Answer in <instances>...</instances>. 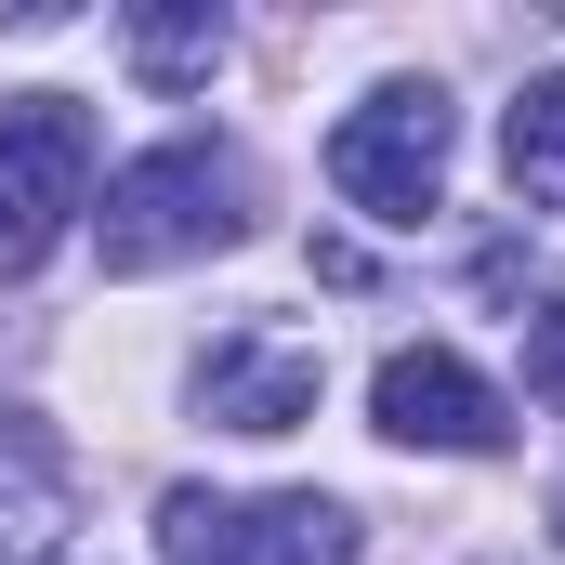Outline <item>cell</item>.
I'll return each instance as SVG.
<instances>
[{"instance_id": "cell-1", "label": "cell", "mask_w": 565, "mask_h": 565, "mask_svg": "<svg viewBox=\"0 0 565 565\" xmlns=\"http://www.w3.org/2000/svg\"><path fill=\"white\" fill-rule=\"evenodd\" d=\"M237 158L224 145H145L106 171V198H93V250H106V277H158V264H198V250H224L237 237Z\"/></svg>"}, {"instance_id": "cell-2", "label": "cell", "mask_w": 565, "mask_h": 565, "mask_svg": "<svg viewBox=\"0 0 565 565\" xmlns=\"http://www.w3.org/2000/svg\"><path fill=\"white\" fill-rule=\"evenodd\" d=\"M79 211H93V106L79 93H13L0 106V277H26Z\"/></svg>"}, {"instance_id": "cell-3", "label": "cell", "mask_w": 565, "mask_h": 565, "mask_svg": "<svg viewBox=\"0 0 565 565\" xmlns=\"http://www.w3.org/2000/svg\"><path fill=\"white\" fill-rule=\"evenodd\" d=\"M329 184H342L369 224H422L434 184H447V93H434V79H382V93L329 132Z\"/></svg>"}, {"instance_id": "cell-4", "label": "cell", "mask_w": 565, "mask_h": 565, "mask_svg": "<svg viewBox=\"0 0 565 565\" xmlns=\"http://www.w3.org/2000/svg\"><path fill=\"white\" fill-rule=\"evenodd\" d=\"M158 553L171 565H355V513L342 500H211V487H171L158 500Z\"/></svg>"}, {"instance_id": "cell-5", "label": "cell", "mask_w": 565, "mask_h": 565, "mask_svg": "<svg viewBox=\"0 0 565 565\" xmlns=\"http://www.w3.org/2000/svg\"><path fill=\"white\" fill-rule=\"evenodd\" d=\"M369 422L395 434V447H447V460H487L513 408H500V382L473 369V355H447V342H395L382 355V382H369Z\"/></svg>"}, {"instance_id": "cell-6", "label": "cell", "mask_w": 565, "mask_h": 565, "mask_svg": "<svg viewBox=\"0 0 565 565\" xmlns=\"http://www.w3.org/2000/svg\"><path fill=\"white\" fill-rule=\"evenodd\" d=\"M316 395H329V355H316L302 329H237V342H211V369H198V408L224 434H302Z\"/></svg>"}, {"instance_id": "cell-7", "label": "cell", "mask_w": 565, "mask_h": 565, "mask_svg": "<svg viewBox=\"0 0 565 565\" xmlns=\"http://www.w3.org/2000/svg\"><path fill=\"white\" fill-rule=\"evenodd\" d=\"M500 171H513V198H565V79H526V93H513Z\"/></svg>"}, {"instance_id": "cell-8", "label": "cell", "mask_w": 565, "mask_h": 565, "mask_svg": "<svg viewBox=\"0 0 565 565\" xmlns=\"http://www.w3.org/2000/svg\"><path fill=\"white\" fill-rule=\"evenodd\" d=\"M211 53H224V13L198 0V13H132V66L145 79H211Z\"/></svg>"}, {"instance_id": "cell-9", "label": "cell", "mask_w": 565, "mask_h": 565, "mask_svg": "<svg viewBox=\"0 0 565 565\" xmlns=\"http://www.w3.org/2000/svg\"><path fill=\"white\" fill-rule=\"evenodd\" d=\"M526 395H540V408H565V302H540V316H526Z\"/></svg>"}, {"instance_id": "cell-10", "label": "cell", "mask_w": 565, "mask_h": 565, "mask_svg": "<svg viewBox=\"0 0 565 565\" xmlns=\"http://www.w3.org/2000/svg\"><path fill=\"white\" fill-rule=\"evenodd\" d=\"M0 565H40V500H0Z\"/></svg>"}, {"instance_id": "cell-11", "label": "cell", "mask_w": 565, "mask_h": 565, "mask_svg": "<svg viewBox=\"0 0 565 565\" xmlns=\"http://www.w3.org/2000/svg\"><path fill=\"white\" fill-rule=\"evenodd\" d=\"M553 540H565V487H553Z\"/></svg>"}]
</instances>
